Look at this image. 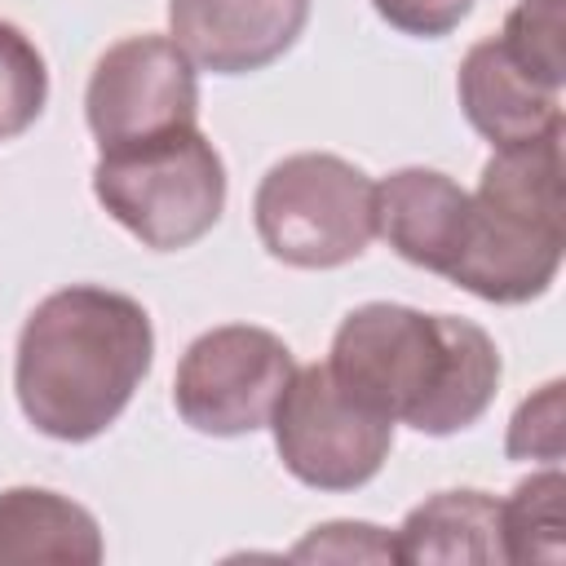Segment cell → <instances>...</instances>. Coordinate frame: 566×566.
Segmentation results:
<instances>
[{
	"instance_id": "9",
	"label": "cell",
	"mask_w": 566,
	"mask_h": 566,
	"mask_svg": "<svg viewBox=\"0 0 566 566\" xmlns=\"http://www.w3.org/2000/svg\"><path fill=\"white\" fill-rule=\"evenodd\" d=\"M314 0H168V31L195 71L252 75L305 31Z\"/></svg>"
},
{
	"instance_id": "13",
	"label": "cell",
	"mask_w": 566,
	"mask_h": 566,
	"mask_svg": "<svg viewBox=\"0 0 566 566\" xmlns=\"http://www.w3.org/2000/svg\"><path fill=\"white\" fill-rule=\"evenodd\" d=\"M398 562L424 566V562H469L491 566L504 562V535H500V500L473 486L438 491L420 500L402 526L394 531Z\"/></svg>"
},
{
	"instance_id": "10",
	"label": "cell",
	"mask_w": 566,
	"mask_h": 566,
	"mask_svg": "<svg viewBox=\"0 0 566 566\" xmlns=\"http://www.w3.org/2000/svg\"><path fill=\"white\" fill-rule=\"evenodd\" d=\"M469 230V190L438 168H398L376 181V234L411 265L451 274Z\"/></svg>"
},
{
	"instance_id": "15",
	"label": "cell",
	"mask_w": 566,
	"mask_h": 566,
	"mask_svg": "<svg viewBox=\"0 0 566 566\" xmlns=\"http://www.w3.org/2000/svg\"><path fill=\"white\" fill-rule=\"evenodd\" d=\"M49 102V66L35 40L0 18V142L22 137Z\"/></svg>"
},
{
	"instance_id": "18",
	"label": "cell",
	"mask_w": 566,
	"mask_h": 566,
	"mask_svg": "<svg viewBox=\"0 0 566 566\" xmlns=\"http://www.w3.org/2000/svg\"><path fill=\"white\" fill-rule=\"evenodd\" d=\"M296 562H398V548H394V535L371 526V522H323L314 526L296 548H292Z\"/></svg>"
},
{
	"instance_id": "16",
	"label": "cell",
	"mask_w": 566,
	"mask_h": 566,
	"mask_svg": "<svg viewBox=\"0 0 566 566\" xmlns=\"http://www.w3.org/2000/svg\"><path fill=\"white\" fill-rule=\"evenodd\" d=\"M562 31H566L562 0H517L495 40L509 49L517 66H526L539 84L562 93L566 88V49H562L566 35Z\"/></svg>"
},
{
	"instance_id": "1",
	"label": "cell",
	"mask_w": 566,
	"mask_h": 566,
	"mask_svg": "<svg viewBox=\"0 0 566 566\" xmlns=\"http://www.w3.org/2000/svg\"><path fill=\"white\" fill-rule=\"evenodd\" d=\"M323 367L345 398L389 424H411L424 438H451L478 424L504 376L486 327L398 301L354 305L340 318Z\"/></svg>"
},
{
	"instance_id": "6",
	"label": "cell",
	"mask_w": 566,
	"mask_h": 566,
	"mask_svg": "<svg viewBox=\"0 0 566 566\" xmlns=\"http://www.w3.org/2000/svg\"><path fill=\"white\" fill-rule=\"evenodd\" d=\"M296 358L283 336L256 323H221L195 336L172 376L177 416L208 438H243L270 424Z\"/></svg>"
},
{
	"instance_id": "5",
	"label": "cell",
	"mask_w": 566,
	"mask_h": 566,
	"mask_svg": "<svg viewBox=\"0 0 566 566\" xmlns=\"http://www.w3.org/2000/svg\"><path fill=\"white\" fill-rule=\"evenodd\" d=\"M261 248L292 270H336L376 239V181L327 150H301L261 177L252 195Z\"/></svg>"
},
{
	"instance_id": "4",
	"label": "cell",
	"mask_w": 566,
	"mask_h": 566,
	"mask_svg": "<svg viewBox=\"0 0 566 566\" xmlns=\"http://www.w3.org/2000/svg\"><path fill=\"white\" fill-rule=\"evenodd\" d=\"M93 199L150 252L199 243L226 212V164L199 124L97 150Z\"/></svg>"
},
{
	"instance_id": "8",
	"label": "cell",
	"mask_w": 566,
	"mask_h": 566,
	"mask_svg": "<svg viewBox=\"0 0 566 566\" xmlns=\"http://www.w3.org/2000/svg\"><path fill=\"white\" fill-rule=\"evenodd\" d=\"M84 119L97 150L199 124V71L172 35H124L93 62Z\"/></svg>"
},
{
	"instance_id": "12",
	"label": "cell",
	"mask_w": 566,
	"mask_h": 566,
	"mask_svg": "<svg viewBox=\"0 0 566 566\" xmlns=\"http://www.w3.org/2000/svg\"><path fill=\"white\" fill-rule=\"evenodd\" d=\"M102 557H106L102 526L71 495L49 486L0 491V562L97 566Z\"/></svg>"
},
{
	"instance_id": "7",
	"label": "cell",
	"mask_w": 566,
	"mask_h": 566,
	"mask_svg": "<svg viewBox=\"0 0 566 566\" xmlns=\"http://www.w3.org/2000/svg\"><path fill=\"white\" fill-rule=\"evenodd\" d=\"M270 433L283 469L314 491H358L394 451V424L345 398L323 363L292 371L270 411Z\"/></svg>"
},
{
	"instance_id": "14",
	"label": "cell",
	"mask_w": 566,
	"mask_h": 566,
	"mask_svg": "<svg viewBox=\"0 0 566 566\" xmlns=\"http://www.w3.org/2000/svg\"><path fill=\"white\" fill-rule=\"evenodd\" d=\"M562 495H566L562 469L544 464L539 473L522 478L509 500H500L504 562H548V566H557L566 557Z\"/></svg>"
},
{
	"instance_id": "17",
	"label": "cell",
	"mask_w": 566,
	"mask_h": 566,
	"mask_svg": "<svg viewBox=\"0 0 566 566\" xmlns=\"http://www.w3.org/2000/svg\"><path fill=\"white\" fill-rule=\"evenodd\" d=\"M562 402H566V385L562 380H548L531 398H522L513 420H509L504 455L509 460L557 464L562 451H566V407Z\"/></svg>"
},
{
	"instance_id": "3",
	"label": "cell",
	"mask_w": 566,
	"mask_h": 566,
	"mask_svg": "<svg viewBox=\"0 0 566 566\" xmlns=\"http://www.w3.org/2000/svg\"><path fill=\"white\" fill-rule=\"evenodd\" d=\"M566 248V177L562 128L495 146L469 195L464 248L451 283L491 305H526L544 296L562 270Z\"/></svg>"
},
{
	"instance_id": "2",
	"label": "cell",
	"mask_w": 566,
	"mask_h": 566,
	"mask_svg": "<svg viewBox=\"0 0 566 566\" xmlns=\"http://www.w3.org/2000/svg\"><path fill=\"white\" fill-rule=\"evenodd\" d=\"M155 363V327L137 296L71 283L49 292L18 332L13 394L27 424L53 442L106 433Z\"/></svg>"
},
{
	"instance_id": "11",
	"label": "cell",
	"mask_w": 566,
	"mask_h": 566,
	"mask_svg": "<svg viewBox=\"0 0 566 566\" xmlns=\"http://www.w3.org/2000/svg\"><path fill=\"white\" fill-rule=\"evenodd\" d=\"M455 93L464 119L491 146H517L562 128V93L539 84L526 66H517L495 35L478 40L464 53Z\"/></svg>"
},
{
	"instance_id": "19",
	"label": "cell",
	"mask_w": 566,
	"mask_h": 566,
	"mask_svg": "<svg viewBox=\"0 0 566 566\" xmlns=\"http://www.w3.org/2000/svg\"><path fill=\"white\" fill-rule=\"evenodd\" d=\"M371 9L402 35L442 40L469 18L473 0H371Z\"/></svg>"
}]
</instances>
